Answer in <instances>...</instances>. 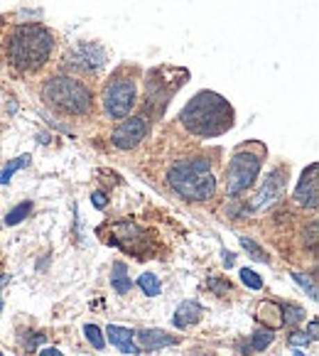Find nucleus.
<instances>
[{
	"instance_id": "nucleus-15",
	"label": "nucleus",
	"mask_w": 319,
	"mask_h": 356,
	"mask_svg": "<svg viewBox=\"0 0 319 356\" xmlns=\"http://www.w3.org/2000/svg\"><path fill=\"white\" fill-rule=\"evenodd\" d=\"M256 317H258V322L261 325H265L268 330H280V327L285 325L283 322V307L277 302H272V300H263L261 305H258V309H256Z\"/></svg>"
},
{
	"instance_id": "nucleus-6",
	"label": "nucleus",
	"mask_w": 319,
	"mask_h": 356,
	"mask_svg": "<svg viewBox=\"0 0 319 356\" xmlns=\"http://www.w3.org/2000/svg\"><path fill=\"white\" fill-rule=\"evenodd\" d=\"M106 229L111 231V236L106 238V243H113L121 251L136 256L138 261H145L152 251V238L145 229L136 224V221H113Z\"/></svg>"
},
{
	"instance_id": "nucleus-21",
	"label": "nucleus",
	"mask_w": 319,
	"mask_h": 356,
	"mask_svg": "<svg viewBox=\"0 0 319 356\" xmlns=\"http://www.w3.org/2000/svg\"><path fill=\"white\" fill-rule=\"evenodd\" d=\"M30 214H32V202H22V204H17L15 209L8 211L6 226H17V224H22V221H25Z\"/></svg>"
},
{
	"instance_id": "nucleus-28",
	"label": "nucleus",
	"mask_w": 319,
	"mask_h": 356,
	"mask_svg": "<svg viewBox=\"0 0 319 356\" xmlns=\"http://www.w3.org/2000/svg\"><path fill=\"white\" fill-rule=\"evenodd\" d=\"M91 202H94V207L96 209H106V192H94L91 194Z\"/></svg>"
},
{
	"instance_id": "nucleus-22",
	"label": "nucleus",
	"mask_w": 319,
	"mask_h": 356,
	"mask_svg": "<svg viewBox=\"0 0 319 356\" xmlns=\"http://www.w3.org/2000/svg\"><path fill=\"white\" fill-rule=\"evenodd\" d=\"M238 243H241L243 251H246L248 256L253 258V261H258V263H268V253L263 251V248L258 246V243L253 241V238H248V236H241V238H238Z\"/></svg>"
},
{
	"instance_id": "nucleus-11",
	"label": "nucleus",
	"mask_w": 319,
	"mask_h": 356,
	"mask_svg": "<svg viewBox=\"0 0 319 356\" xmlns=\"http://www.w3.org/2000/svg\"><path fill=\"white\" fill-rule=\"evenodd\" d=\"M295 202L304 209H317L319 207V165L312 163L300 177L295 187Z\"/></svg>"
},
{
	"instance_id": "nucleus-17",
	"label": "nucleus",
	"mask_w": 319,
	"mask_h": 356,
	"mask_svg": "<svg viewBox=\"0 0 319 356\" xmlns=\"http://www.w3.org/2000/svg\"><path fill=\"white\" fill-rule=\"evenodd\" d=\"M138 285H140V290L147 298H157V295L163 293V283H160V278L152 275V273H142L140 278H138Z\"/></svg>"
},
{
	"instance_id": "nucleus-30",
	"label": "nucleus",
	"mask_w": 319,
	"mask_h": 356,
	"mask_svg": "<svg viewBox=\"0 0 319 356\" xmlns=\"http://www.w3.org/2000/svg\"><path fill=\"white\" fill-rule=\"evenodd\" d=\"M40 356H64V354L59 349H54V346H47V349L40 351Z\"/></svg>"
},
{
	"instance_id": "nucleus-27",
	"label": "nucleus",
	"mask_w": 319,
	"mask_h": 356,
	"mask_svg": "<svg viewBox=\"0 0 319 356\" xmlns=\"http://www.w3.org/2000/svg\"><path fill=\"white\" fill-rule=\"evenodd\" d=\"M209 288L214 290L216 295H224V293H229V290H231V283H224V280H219V278H211Z\"/></svg>"
},
{
	"instance_id": "nucleus-29",
	"label": "nucleus",
	"mask_w": 319,
	"mask_h": 356,
	"mask_svg": "<svg viewBox=\"0 0 319 356\" xmlns=\"http://www.w3.org/2000/svg\"><path fill=\"white\" fill-rule=\"evenodd\" d=\"M236 263V256L231 251H224V268H234Z\"/></svg>"
},
{
	"instance_id": "nucleus-10",
	"label": "nucleus",
	"mask_w": 319,
	"mask_h": 356,
	"mask_svg": "<svg viewBox=\"0 0 319 356\" xmlns=\"http://www.w3.org/2000/svg\"><path fill=\"white\" fill-rule=\"evenodd\" d=\"M285 179H288V172H285L283 168H275V170H272V172L268 175L265 182L261 184V189L256 192V197H253L251 209L261 211V209H265V207H272L277 200H283Z\"/></svg>"
},
{
	"instance_id": "nucleus-20",
	"label": "nucleus",
	"mask_w": 319,
	"mask_h": 356,
	"mask_svg": "<svg viewBox=\"0 0 319 356\" xmlns=\"http://www.w3.org/2000/svg\"><path fill=\"white\" fill-rule=\"evenodd\" d=\"M307 320V312H304L300 305H283V322L290 327H297L300 322Z\"/></svg>"
},
{
	"instance_id": "nucleus-25",
	"label": "nucleus",
	"mask_w": 319,
	"mask_h": 356,
	"mask_svg": "<svg viewBox=\"0 0 319 356\" xmlns=\"http://www.w3.org/2000/svg\"><path fill=\"white\" fill-rule=\"evenodd\" d=\"M241 280H243V285H246V288H251V290H263V280H261V275H258L256 270H248V268H241Z\"/></svg>"
},
{
	"instance_id": "nucleus-32",
	"label": "nucleus",
	"mask_w": 319,
	"mask_h": 356,
	"mask_svg": "<svg viewBox=\"0 0 319 356\" xmlns=\"http://www.w3.org/2000/svg\"><path fill=\"white\" fill-rule=\"evenodd\" d=\"M317 332H319V322L312 320V322H309V337H312V341L317 339Z\"/></svg>"
},
{
	"instance_id": "nucleus-13",
	"label": "nucleus",
	"mask_w": 319,
	"mask_h": 356,
	"mask_svg": "<svg viewBox=\"0 0 319 356\" xmlns=\"http://www.w3.org/2000/svg\"><path fill=\"white\" fill-rule=\"evenodd\" d=\"M136 341L140 346V351H157L165 346L177 344V337H172L165 330H140L136 332Z\"/></svg>"
},
{
	"instance_id": "nucleus-2",
	"label": "nucleus",
	"mask_w": 319,
	"mask_h": 356,
	"mask_svg": "<svg viewBox=\"0 0 319 356\" xmlns=\"http://www.w3.org/2000/svg\"><path fill=\"white\" fill-rule=\"evenodd\" d=\"M54 49V35L42 25H17L8 40V59L20 72H37Z\"/></svg>"
},
{
	"instance_id": "nucleus-23",
	"label": "nucleus",
	"mask_w": 319,
	"mask_h": 356,
	"mask_svg": "<svg viewBox=\"0 0 319 356\" xmlns=\"http://www.w3.org/2000/svg\"><path fill=\"white\" fill-rule=\"evenodd\" d=\"M293 280L309 295V300H314V302H317V300H319L317 298V285H314V280L309 278V275H304V273H293Z\"/></svg>"
},
{
	"instance_id": "nucleus-33",
	"label": "nucleus",
	"mask_w": 319,
	"mask_h": 356,
	"mask_svg": "<svg viewBox=\"0 0 319 356\" xmlns=\"http://www.w3.org/2000/svg\"><path fill=\"white\" fill-rule=\"evenodd\" d=\"M295 356H304V354H302V351H295Z\"/></svg>"
},
{
	"instance_id": "nucleus-14",
	"label": "nucleus",
	"mask_w": 319,
	"mask_h": 356,
	"mask_svg": "<svg viewBox=\"0 0 319 356\" xmlns=\"http://www.w3.org/2000/svg\"><path fill=\"white\" fill-rule=\"evenodd\" d=\"M202 317H204V307H202L197 300H184V302H179V307L174 309L172 325L177 327V330H189V327H194L197 322H202Z\"/></svg>"
},
{
	"instance_id": "nucleus-16",
	"label": "nucleus",
	"mask_w": 319,
	"mask_h": 356,
	"mask_svg": "<svg viewBox=\"0 0 319 356\" xmlns=\"http://www.w3.org/2000/svg\"><path fill=\"white\" fill-rule=\"evenodd\" d=\"M111 288L118 295H128L133 290V280L128 275V266L123 261H115L111 268Z\"/></svg>"
},
{
	"instance_id": "nucleus-3",
	"label": "nucleus",
	"mask_w": 319,
	"mask_h": 356,
	"mask_svg": "<svg viewBox=\"0 0 319 356\" xmlns=\"http://www.w3.org/2000/svg\"><path fill=\"white\" fill-rule=\"evenodd\" d=\"M167 182L187 202H206L216 192V177L206 157H184L167 170Z\"/></svg>"
},
{
	"instance_id": "nucleus-1",
	"label": "nucleus",
	"mask_w": 319,
	"mask_h": 356,
	"mask_svg": "<svg viewBox=\"0 0 319 356\" xmlns=\"http://www.w3.org/2000/svg\"><path fill=\"white\" fill-rule=\"evenodd\" d=\"M234 106L216 91H199L179 113V123L197 138H219L234 128Z\"/></svg>"
},
{
	"instance_id": "nucleus-8",
	"label": "nucleus",
	"mask_w": 319,
	"mask_h": 356,
	"mask_svg": "<svg viewBox=\"0 0 319 356\" xmlns=\"http://www.w3.org/2000/svg\"><path fill=\"white\" fill-rule=\"evenodd\" d=\"M150 133V123H147L145 115H133L128 121H123L121 126L111 133V143H113L118 150H133L138 147Z\"/></svg>"
},
{
	"instance_id": "nucleus-34",
	"label": "nucleus",
	"mask_w": 319,
	"mask_h": 356,
	"mask_svg": "<svg viewBox=\"0 0 319 356\" xmlns=\"http://www.w3.org/2000/svg\"><path fill=\"white\" fill-rule=\"evenodd\" d=\"M0 356H3V354H0Z\"/></svg>"
},
{
	"instance_id": "nucleus-26",
	"label": "nucleus",
	"mask_w": 319,
	"mask_h": 356,
	"mask_svg": "<svg viewBox=\"0 0 319 356\" xmlns=\"http://www.w3.org/2000/svg\"><path fill=\"white\" fill-rule=\"evenodd\" d=\"M288 341L293 346H309V344H312V337H309L307 332H293Z\"/></svg>"
},
{
	"instance_id": "nucleus-19",
	"label": "nucleus",
	"mask_w": 319,
	"mask_h": 356,
	"mask_svg": "<svg viewBox=\"0 0 319 356\" xmlns=\"http://www.w3.org/2000/svg\"><path fill=\"white\" fill-rule=\"evenodd\" d=\"M30 163H32V155H20V157H17V160H13V163H8V165H6V170L0 172V184H8V182H10V177L17 172V170H25Z\"/></svg>"
},
{
	"instance_id": "nucleus-9",
	"label": "nucleus",
	"mask_w": 319,
	"mask_h": 356,
	"mask_svg": "<svg viewBox=\"0 0 319 356\" xmlns=\"http://www.w3.org/2000/svg\"><path fill=\"white\" fill-rule=\"evenodd\" d=\"M104 64H106V49L96 42L79 44L67 57V67L79 69V72H84V74H96Z\"/></svg>"
},
{
	"instance_id": "nucleus-31",
	"label": "nucleus",
	"mask_w": 319,
	"mask_h": 356,
	"mask_svg": "<svg viewBox=\"0 0 319 356\" xmlns=\"http://www.w3.org/2000/svg\"><path fill=\"white\" fill-rule=\"evenodd\" d=\"M8 280H10L8 275H0V312H3V288L8 285Z\"/></svg>"
},
{
	"instance_id": "nucleus-7",
	"label": "nucleus",
	"mask_w": 319,
	"mask_h": 356,
	"mask_svg": "<svg viewBox=\"0 0 319 356\" xmlns=\"http://www.w3.org/2000/svg\"><path fill=\"white\" fill-rule=\"evenodd\" d=\"M138 104V86L131 76H115L104 91V111L113 121H123Z\"/></svg>"
},
{
	"instance_id": "nucleus-18",
	"label": "nucleus",
	"mask_w": 319,
	"mask_h": 356,
	"mask_svg": "<svg viewBox=\"0 0 319 356\" xmlns=\"http://www.w3.org/2000/svg\"><path fill=\"white\" fill-rule=\"evenodd\" d=\"M272 339H275V332L268 330V327H263V330H256L251 337V351H265L268 346L272 344Z\"/></svg>"
},
{
	"instance_id": "nucleus-4",
	"label": "nucleus",
	"mask_w": 319,
	"mask_h": 356,
	"mask_svg": "<svg viewBox=\"0 0 319 356\" xmlns=\"http://www.w3.org/2000/svg\"><path fill=\"white\" fill-rule=\"evenodd\" d=\"M42 101L47 108L62 115H86L94 108L91 89L84 81H79V79L69 76V74H59V76H52L44 81Z\"/></svg>"
},
{
	"instance_id": "nucleus-5",
	"label": "nucleus",
	"mask_w": 319,
	"mask_h": 356,
	"mask_svg": "<svg viewBox=\"0 0 319 356\" xmlns=\"http://www.w3.org/2000/svg\"><path fill=\"white\" fill-rule=\"evenodd\" d=\"M263 160H265V147L261 143L238 147L226 168V194L238 197V194L248 192L261 175Z\"/></svg>"
},
{
	"instance_id": "nucleus-24",
	"label": "nucleus",
	"mask_w": 319,
	"mask_h": 356,
	"mask_svg": "<svg viewBox=\"0 0 319 356\" xmlns=\"http://www.w3.org/2000/svg\"><path fill=\"white\" fill-rule=\"evenodd\" d=\"M84 334H86V339H89V344L94 346L96 351H101V349H104V346H106L104 332H101L96 325H86V327H84Z\"/></svg>"
},
{
	"instance_id": "nucleus-12",
	"label": "nucleus",
	"mask_w": 319,
	"mask_h": 356,
	"mask_svg": "<svg viewBox=\"0 0 319 356\" xmlns=\"http://www.w3.org/2000/svg\"><path fill=\"white\" fill-rule=\"evenodd\" d=\"M106 339H108L115 349L123 351V354H128V356H140L142 354L140 346L136 344V332L128 330V327L108 325V330H106Z\"/></svg>"
}]
</instances>
